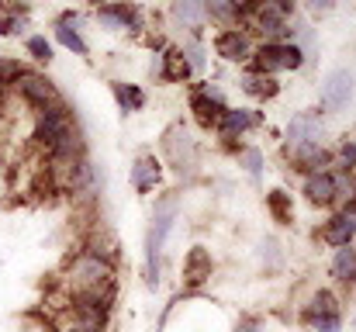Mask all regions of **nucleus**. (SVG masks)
<instances>
[{
    "mask_svg": "<svg viewBox=\"0 0 356 332\" xmlns=\"http://www.w3.org/2000/svg\"><path fill=\"white\" fill-rule=\"evenodd\" d=\"M353 97V73L350 70H332L322 84V108L325 111H343Z\"/></svg>",
    "mask_w": 356,
    "mask_h": 332,
    "instance_id": "nucleus-8",
    "label": "nucleus"
},
{
    "mask_svg": "<svg viewBox=\"0 0 356 332\" xmlns=\"http://www.w3.org/2000/svg\"><path fill=\"white\" fill-rule=\"evenodd\" d=\"M211 270H215V263H211V253L208 249H191L187 253V260H184V280L187 284H204L208 277H211Z\"/></svg>",
    "mask_w": 356,
    "mask_h": 332,
    "instance_id": "nucleus-16",
    "label": "nucleus"
},
{
    "mask_svg": "<svg viewBox=\"0 0 356 332\" xmlns=\"http://www.w3.org/2000/svg\"><path fill=\"white\" fill-rule=\"evenodd\" d=\"M236 3H238V10H242V7H245V3H252V0H236Z\"/></svg>",
    "mask_w": 356,
    "mask_h": 332,
    "instance_id": "nucleus-34",
    "label": "nucleus"
},
{
    "mask_svg": "<svg viewBox=\"0 0 356 332\" xmlns=\"http://www.w3.org/2000/svg\"><path fill=\"white\" fill-rule=\"evenodd\" d=\"M0 10H3V7H0Z\"/></svg>",
    "mask_w": 356,
    "mask_h": 332,
    "instance_id": "nucleus-37",
    "label": "nucleus"
},
{
    "mask_svg": "<svg viewBox=\"0 0 356 332\" xmlns=\"http://www.w3.org/2000/svg\"><path fill=\"white\" fill-rule=\"evenodd\" d=\"M28 52H31L38 63H49V59H52V45H49V38H42V35H31V38H28Z\"/></svg>",
    "mask_w": 356,
    "mask_h": 332,
    "instance_id": "nucleus-28",
    "label": "nucleus"
},
{
    "mask_svg": "<svg viewBox=\"0 0 356 332\" xmlns=\"http://www.w3.org/2000/svg\"><path fill=\"white\" fill-rule=\"evenodd\" d=\"M56 38L70 49V52H76V56H87V42L80 38V31L76 28H70V24H59L56 28Z\"/></svg>",
    "mask_w": 356,
    "mask_h": 332,
    "instance_id": "nucleus-25",
    "label": "nucleus"
},
{
    "mask_svg": "<svg viewBox=\"0 0 356 332\" xmlns=\"http://www.w3.org/2000/svg\"><path fill=\"white\" fill-rule=\"evenodd\" d=\"M256 329H259V322H256V319H249V322H242L236 332H256Z\"/></svg>",
    "mask_w": 356,
    "mask_h": 332,
    "instance_id": "nucleus-32",
    "label": "nucleus"
},
{
    "mask_svg": "<svg viewBox=\"0 0 356 332\" xmlns=\"http://www.w3.org/2000/svg\"><path fill=\"white\" fill-rule=\"evenodd\" d=\"M173 215H177V205L173 201H163L156 219H152V228H149V239H145V253H149V284H156V274H159V253H163V242H166V232L173 225Z\"/></svg>",
    "mask_w": 356,
    "mask_h": 332,
    "instance_id": "nucleus-4",
    "label": "nucleus"
},
{
    "mask_svg": "<svg viewBox=\"0 0 356 332\" xmlns=\"http://www.w3.org/2000/svg\"><path fill=\"white\" fill-rule=\"evenodd\" d=\"M322 139H325V128H322V118L318 114H298L287 125V149L305 145V142H322Z\"/></svg>",
    "mask_w": 356,
    "mask_h": 332,
    "instance_id": "nucleus-11",
    "label": "nucleus"
},
{
    "mask_svg": "<svg viewBox=\"0 0 356 332\" xmlns=\"http://www.w3.org/2000/svg\"><path fill=\"white\" fill-rule=\"evenodd\" d=\"M353 329H356V322H353Z\"/></svg>",
    "mask_w": 356,
    "mask_h": 332,
    "instance_id": "nucleus-36",
    "label": "nucleus"
},
{
    "mask_svg": "<svg viewBox=\"0 0 356 332\" xmlns=\"http://www.w3.org/2000/svg\"><path fill=\"white\" fill-rule=\"evenodd\" d=\"M7 90H10V94H14V97H17L28 111H35V114L63 101V97H59V90L52 87V80H45L42 73H28V70H24V73H21Z\"/></svg>",
    "mask_w": 356,
    "mask_h": 332,
    "instance_id": "nucleus-3",
    "label": "nucleus"
},
{
    "mask_svg": "<svg viewBox=\"0 0 356 332\" xmlns=\"http://www.w3.org/2000/svg\"><path fill=\"white\" fill-rule=\"evenodd\" d=\"M49 308H52L49 322H52L56 332H108V319H111L108 312L87 308V305H73L59 291L49 298Z\"/></svg>",
    "mask_w": 356,
    "mask_h": 332,
    "instance_id": "nucleus-1",
    "label": "nucleus"
},
{
    "mask_svg": "<svg viewBox=\"0 0 356 332\" xmlns=\"http://www.w3.org/2000/svg\"><path fill=\"white\" fill-rule=\"evenodd\" d=\"M356 235V212H350V208H343L339 215H332V219L322 225V239L329 242V246H350Z\"/></svg>",
    "mask_w": 356,
    "mask_h": 332,
    "instance_id": "nucleus-13",
    "label": "nucleus"
},
{
    "mask_svg": "<svg viewBox=\"0 0 356 332\" xmlns=\"http://www.w3.org/2000/svg\"><path fill=\"white\" fill-rule=\"evenodd\" d=\"M215 52H218L222 59H229V63H249L256 49H252V42H249L245 31L225 28V31H218V38H215Z\"/></svg>",
    "mask_w": 356,
    "mask_h": 332,
    "instance_id": "nucleus-9",
    "label": "nucleus"
},
{
    "mask_svg": "<svg viewBox=\"0 0 356 332\" xmlns=\"http://www.w3.org/2000/svg\"><path fill=\"white\" fill-rule=\"evenodd\" d=\"M332 3H336V0H308V7H312L315 14H325V10H332Z\"/></svg>",
    "mask_w": 356,
    "mask_h": 332,
    "instance_id": "nucleus-31",
    "label": "nucleus"
},
{
    "mask_svg": "<svg viewBox=\"0 0 356 332\" xmlns=\"http://www.w3.org/2000/svg\"><path fill=\"white\" fill-rule=\"evenodd\" d=\"M115 97H118L121 111H142L145 108V94L131 84H115Z\"/></svg>",
    "mask_w": 356,
    "mask_h": 332,
    "instance_id": "nucleus-24",
    "label": "nucleus"
},
{
    "mask_svg": "<svg viewBox=\"0 0 356 332\" xmlns=\"http://www.w3.org/2000/svg\"><path fill=\"white\" fill-rule=\"evenodd\" d=\"M131 184H135V191L149 194V191L159 184V159H156V156L135 159V166H131Z\"/></svg>",
    "mask_w": 356,
    "mask_h": 332,
    "instance_id": "nucleus-17",
    "label": "nucleus"
},
{
    "mask_svg": "<svg viewBox=\"0 0 356 332\" xmlns=\"http://www.w3.org/2000/svg\"><path fill=\"white\" fill-rule=\"evenodd\" d=\"M308 308H312V312H339V298H336L332 291H318Z\"/></svg>",
    "mask_w": 356,
    "mask_h": 332,
    "instance_id": "nucleus-29",
    "label": "nucleus"
},
{
    "mask_svg": "<svg viewBox=\"0 0 356 332\" xmlns=\"http://www.w3.org/2000/svg\"><path fill=\"white\" fill-rule=\"evenodd\" d=\"M24 28H28V14H17V10H10L7 17H0V35H3V38L24 35Z\"/></svg>",
    "mask_w": 356,
    "mask_h": 332,
    "instance_id": "nucleus-26",
    "label": "nucleus"
},
{
    "mask_svg": "<svg viewBox=\"0 0 356 332\" xmlns=\"http://www.w3.org/2000/svg\"><path fill=\"white\" fill-rule=\"evenodd\" d=\"M204 17H211L222 28H236L238 24V3L236 0H204Z\"/></svg>",
    "mask_w": 356,
    "mask_h": 332,
    "instance_id": "nucleus-19",
    "label": "nucleus"
},
{
    "mask_svg": "<svg viewBox=\"0 0 356 332\" xmlns=\"http://www.w3.org/2000/svg\"><path fill=\"white\" fill-rule=\"evenodd\" d=\"M301 322H308L315 332H339L343 329V315H339V312H312V308H305V312H301Z\"/></svg>",
    "mask_w": 356,
    "mask_h": 332,
    "instance_id": "nucleus-22",
    "label": "nucleus"
},
{
    "mask_svg": "<svg viewBox=\"0 0 356 332\" xmlns=\"http://www.w3.org/2000/svg\"><path fill=\"white\" fill-rule=\"evenodd\" d=\"M291 166L298 173L312 177V173H322V170L332 166V152L322 149V142H305V145H294L291 149Z\"/></svg>",
    "mask_w": 356,
    "mask_h": 332,
    "instance_id": "nucleus-7",
    "label": "nucleus"
},
{
    "mask_svg": "<svg viewBox=\"0 0 356 332\" xmlns=\"http://www.w3.org/2000/svg\"><path fill=\"white\" fill-rule=\"evenodd\" d=\"M163 149H166V156L173 159V166H177V170H191V166H194V159H197L194 139H191L184 128H173V132L166 135Z\"/></svg>",
    "mask_w": 356,
    "mask_h": 332,
    "instance_id": "nucleus-12",
    "label": "nucleus"
},
{
    "mask_svg": "<svg viewBox=\"0 0 356 332\" xmlns=\"http://www.w3.org/2000/svg\"><path fill=\"white\" fill-rule=\"evenodd\" d=\"M339 166H343V173H350L356 166V142H343V149H339Z\"/></svg>",
    "mask_w": 356,
    "mask_h": 332,
    "instance_id": "nucleus-30",
    "label": "nucleus"
},
{
    "mask_svg": "<svg viewBox=\"0 0 356 332\" xmlns=\"http://www.w3.org/2000/svg\"><path fill=\"white\" fill-rule=\"evenodd\" d=\"M173 14L184 21V28L197 31L208 17H204V0H173Z\"/></svg>",
    "mask_w": 356,
    "mask_h": 332,
    "instance_id": "nucleus-21",
    "label": "nucleus"
},
{
    "mask_svg": "<svg viewBox=\"0 0 356 332\" xmlns=\"http://www.w3.org/2000/svg\"><path fill=\"white\" fill-rule=\"evenodd\" d=\"M329 274H332V280H339V284H350V280L356 277V249H353V242L336 249Z\"/></svg>",
    "mask_w": 356,
    "mask_h": 332,
    "instance_id": "nucleus-18",
    "label": "nucleus"
},
{
    "mask_svg": "<svg viewBox=\"0 0 356 332\" xmlns=\"http://www.w3.org/2000/svg\"><path fill=\"white\" fill-rule=\"evenodd\" d=\"M191 111H194V118H197L204 128H218L222 114H225L229 108H225L218 87H197L194 97H191Z\"/></svg>",
    "mask_w": 356,
    "mask_h": 332,
    "instance_id": "nucleus-6",
    "label": "nucleus"
},
{
    "mask_svg": "<svg viewBox=\"0 0 356 332\" xmlns=\"http://www.w3.org/2000/svg\"><path fill=\"white\" fill-rule=\"evenodd\" d=\"M238 163H242L252 177H259V170H263V152L252 149V145H245V149H238Z\"/></svg>",
    "mask_w": 356,
    "mask_h": 332,
    "instance_id": "nucleus-27",
    "label": "nucleus"
},
{
    "mask_svg": "<svg viewBox=\"0 0 356 332\" xmlns=\"http://www.w3.org/2000/svg\"><path fill=\"white\" fill-rule=\"evenodd\" d=\"M350 284H353V291H356V277H353V280H350Z\"/></svg>",
    "mask_w": 356,
    "mask_h": 332,
    "instance_id": "nucleus-35",
    "label": "nucleus"
},
{
    "mask_svg": "<svg viewBox=\"0 0 356 332\" xmlns=\"http://www.w3.org/2000/svg\"><path fill=\"white\" fill-rule=\"evenodd\" d=\"M87 3H94V7H104V3H108V0H87Z\"/></svg>",
    "mask_w": 356,
    "mask_h": 332,
    "instance_id": "nucleus-33",
    "label": "nucleus"
},
{
    "mask_svg": "<svg viewBox=\"0 0 356 332\" xmlns=\"http://www.w3.org/2000/svg\"><path fill=\"white\" fill-rule=\"evenodd\" d=\"M97 21L111 31H131V35H142L145 31V21H142V10L135 3H104L97 10Z\"/></svg>",
    "mask_w": 356,
    "mask_h": 332,
    "instance_id": "nucleus-5",
    "label": "nucleus"
},
{
    "mask_svg": "<svg viewBox=\"0 0 356 332\" xmlns=\"http://www.w3.org/2000/svg\"><path fill=\"white\" fill-rule=\"evenodd\" d=\"M252 73L273 77L277 70H301L305 66V49L298 42H263L252 52Z\"/></svg>",
    "mask_w": 356,
    "mask_h": 332,
    "instance_id": "nucleus-2",
    "label": "nucleus"
},
{
    "mask_svg": "<svg viewBox=\"0 0 356 332\" xmlns=\"http://www.w3.org/2000/svg\"><path fill=\"white\" fill-rule=\"evenodd\" d=\"M259 121H263V118H259L256 111H249V108L232 111V108H229L225 114H222V121H218V128H215V132H218L222 139H236V135H242V132L256 128Z\"/></svg>",
    "mask_w": 356,
    "mask_h": 332,
    "instance_id": "nucleus-14",
    "label": "nucleus"
},
{
    "mask_svg": "<svg viewBox=\"0 0 356 332\" xmlns=\"http://www.w3.org/2000/svg\"><path fill=\"white\" fill-rule=\"evenodd\" d=\"M266 208H270L273 219L284 221V225L294 219V205H291V194H287V191H270V194H266Z\"/></svg>",
    "mask_w": 356,
    "mask_h": 332,
    "instance_id": "nucleus-23",
    "label": "nucleus"
},
{
    "mask_svg": "<svg viewBox=\"0 0 356 332\" xmlns=\"http://www.w3.org/2000/svg\"><path fill=\"white\" fill-rule=\"evenodd\" d=\"M238 84H242V90L249 97H277L280 94V84L273 77H266V73H245Z\"/></svg>",
    "mask_w": 356,
    "mask_h": 332,
    "instance_id": "nucleus-20",
    "label": "nucleus"
},
{
    "mask_svg": "<svg viewBox=\"0 0 356 332\" xmlns=\"http://www.w3.org/2000/svg\"><path fill=\"white\" fill-rule=\"evenodd\" d=\"M191 63H187V56H184V49H170L166 56H163V66H159V80H166V84H187L191 80Z\"/></svg>",
    "mask_w": 356,
    "mask_h": 332,
    "instance_id": "nucleus-15",
    "label": "nucleus"
},
{
    "mask_svg": "<svg viewBox=\"0 0 356 332\" xmlns=\"http://www.w3.org/2000/svg\"><path fill=\"white\" fill-rule=\"evenodd\" d=\"M301 191H305V198L312 205H322V208H332L336 198H339V187H336V173L332 170H322V173L305 177V187Z\"/></svg>",
    "mask_w": 356,
    "mask_h": 332,
    "instance_id": "nucleus-10",
    "label": "nucleus"
}]
</instances>
